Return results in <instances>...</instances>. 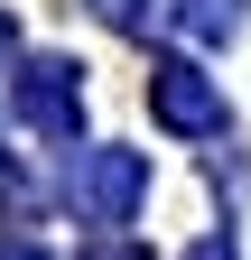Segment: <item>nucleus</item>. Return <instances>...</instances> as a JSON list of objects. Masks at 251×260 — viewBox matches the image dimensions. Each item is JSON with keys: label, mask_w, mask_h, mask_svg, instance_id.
I'll list each match as a JSON object with an SVG mask.
<instances>
[{"label": "nucleus", "mask_w": 251, "mask_h": 260, "mask_svg": "<svg viewBox=\"0 0 251 260\" xmlns=\"http://www.w3.org/2000/svg\"><path fill=\"white\" fill-rule=\"evenodd\" d=\"M149 112L186 140H214L224 130V93L205 84V65H149Z\"/></svg>", "instance_id": "nucleus-2"}, {"label": "nucleus", "mask_w": 251, "mask_h": 260, "mask_svg": "<svg viewBox=\"0 0 251 260\" xmlns=\"http://www.w3.org/2000/svg\"><path fill=\"white\" fill-rule=\"evenodd\" d=\"M0 260H47V251H0Z\"/></svg>", "instance_id": "nucleus-9"}, {"label": "nucleus", "mask_w": 251, "mask_h": 260, "mask_svg": "<svg viewBox=\"0 0 251 260\" xmlns=\"http://www.w3.org/2000/svg\"><path fill=\"white\" fill-rule=\"evenodd\" d=\"M93 10H103L112 28H131V38H140L149 19H168V0H93Z\"/></svg>", "instance_id": "nucleus-5"}, {"label": "nucleus", "mask_w": 251, "mask_h": 260, "mask_svg": "<svg viewBox=\"0 0 251 260\" xmlns=\"http://www.w3.org/2000/svg\"><path fill=\"white\" fill-rule=\"evenodd\" d=\"M84 260H140V251H121V242H103V251H84Z\"/></svg>", "instance_id": "nucleus-8"}, {"label": "nucleus", "mask_w": 251, "mask_h": 260, "mask_svg": "<svg viewBox=\"0 0 251 260\" xmlns=\"http://www.w3.org/2000/svg\"><path fill=\"white\" fill-rule=\"evenodd\" d=\"M75 112H84V84H75V65L38 56V65L19 75V121L38 130V140H75Z\"/></svg>", "instance_id": "nucleus-3"}, {"label": "nucleus", "mask_w": 251, "mask_h": 260, "mask_svg": "<svg viewBox=\"0 0 251 260\" xmlns=\"http://www.w3.org/2000/svg\"><path fill=\"white\" fill-rule=\"evenodd\" d=\"M186 260H233V242H224V233H205V242L186 251Z\"/></svg>", "instance_id": "nucleus-6"}, {"label": "nucleus", "mask_w": 251, "mask_h": 260, "mask_svg": "<svg viewBox=\"0 0 251 260\" xmlns=\"http://www.w3.org/2000/svg\"><path fill=\"white\" fill-rule=\"evenodd\" d=\"M177 28H186V38H233V28H242V0H177Z\"/></svg>", "instance_id": "nucleus-4"}, {"label": "nucleus", "mask_w": 251, "mask_h": 260, "mask_svg": "<svg viewBox=\"0 0 251 260\" xmlns=\"http://www.w3.org/2000/svg\"><path fill=\"white\" fill-rule=\"evenodd\" d=\"M10 47H19V19H10V10H0V56H10Z\"/></svg>", "instance_id": "nucleus-7"}, {"label": "nucleus", "mask_w": 251, "mask_h": 260, "mask_svg": "<svg viewBox=\"0 0 251 260\" xmlns=\"http://www.w3.org/2000/svg\"><path fill=\"white\" fill-rule=\"evenodd\" d=\"M140 195H149V158L140 149H75V205L93 223H131Z\"/></svg>", "instance_id": "nucleus-1"}]
</instances>
